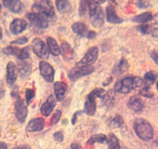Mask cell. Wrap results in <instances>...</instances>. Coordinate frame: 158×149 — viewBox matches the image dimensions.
<instances>
[{
    "label": "cell",
    "instance_id": "obj_26",
    "mask_svg": "<svg viewBox=\"0 0 158 149\" xmlns=\"http://www.w3.org/2000/svg\"><path fill=\"white\" fill-rule=\"evenodd\" d=\"M158 77V74L154 71H150L145 74L143 77V83L144 86H149L150 87L151 85L156 82V79Z\"/></svg>",
    "mask_w": 158,
    "mask_h": 149
},
{
    "label": "cell",
    "instance_id": "obj_2",
    "mask_svg": "<svg viewBox=\"0 0 158 149\" xmlns=\"http://www.w3.org/2000/svg\"><path fill=\"white\" fill-rule=\"evenodd\" d=\"M105 95H106V91L102 88H98V89H95L89 92V95L87 96L85 103L84 107V113L87 114L88 116H93L95 115L97 109V103L95 99L98 98L103 99Z\"/></svg>",
    "mask_w": 158,
    "mask_h": 149
},
{
    "label": "cell",
    "instance_id": "obj_45",
    "mask_svg": "<svg viewBox=\"0 0 158 149\" xmlns=\"http://www.w3.org/2000/svg\"><path fill=\"white\" fill-rule=\"evenodd\" d=\"M70 149H81V146L79 143L74 142L70 146Z\"/></svg>",
    "mask_w": 158,
    "mask_h": 149
},
{
    "label": "cell",
    "instance_id": "obj_18",
    "mask_svg": "<svg viewBox=\"0 0 158 149\" xmlns=\"http://www.w3.org/2000/svg\"><path fill=\"white\" fill-rule=\"evenodd\" d=\"M106 19L109 23L112 24H120L123 22V19H121L118 16L115 10V7L113 6H108L106 7Z\"/></svg>",
    "mask_w": 158,
    "mask_h": 149
},
{
    "label": "cell",
    "instance_id": "obj_3",
    "mask_svg": "<svg viewBox=\"0 0 158 149\" xmlns=\"http://www.w3.org/2000/svg\"><path fill=\"white\" fill-rule=\"evenodd\" d=\"M32 11L44 17L52 18L55 16L54 6L51 0H35L32 6Z\"/></svg>",
    "mask_w": 158,
    "mask_h": 149
},
{
    "label": "cell",
    "instance_id": "obj_52",
    "mask_svg": "<svg viewBox=\"0 0 158 149\" xmlns=\"http://www.w3.org/2000/svg\"><path fill=\"white\" fill-rule=\"evenodd\" d=\"M1 10H2V5L0 3V12H1Z\"/></svg>",
    "mask_w": 158,
    "mask_h": 149
},
{
    "label": "cell",
    "instance_id": "obj_47",
    "mask_svg": "<svg viewBox=\"0 0 158 149\" xmlns=\"http://www.w3.org/2000/svg\"><path fill=\"white\" fill-rule=\"evenodd\" d=\"M12 149H32L31 147L29 145H27V144H24V145L18 146V147H15Z\"/></svg>",
    "mask_w": 158,
    "mask_h": 149
},
{
    "label": "cell",
    "instance_id": "obj_19",
    "mask_svg": "<svg viewBox=\"0 0 158 149\" xmlns=\"http://www.w3.org/2000/svg\"><path fill=\"white\" fill-rule=\"evenodd\" d=\"M68 89V85L64 82H56L54 85V92L55 98L57 101H61L65 96Z\"/></svg>",
    "mask_w": 158,
    "mask_h": 149
},
{
    "label": "cell",
    "instance_id": "obj_6",
    "mask_svg": "<svg viewBox=\"0 0 158 149\" xmlns=\"http://www.w3.org/2000/svg\"><path fill=\"white\" fill-rule=\"evenodd\" d=\"M95 71V68L92 66L87 67H74L72 68L68 72V78L71 82L77 81L78 79L89 75Z\"/></svg>",
    "mask_w": 158,
    "mask_h": 149
},
{
    "label": "cell",
    "instance_id": "obj_40",
    "mask_svg": "<svg viewBox=\"0 0 158 149\" xmlns=\"http://www.w3.org/2000/svg\"><path fill=\"white\" fill-rule=\"evenodd\" d=\"M28 42V39H27V36H20L19 38H17L16 40H13L12 41L11 45H25Z\"/></svg>",
    "mask_w": 158,
    "mask_h": 149
},
{
    "label": "cell",
    "instance_id": "obj_38",
    "mask_svg": "<svg viewBox=\"0 0 158 149\" xmlns=\"http://www.w3.org/2000/svg\"><path fill=\"white\" fill-rule=\"evenodd\" d=\"M136 6L139 9H147L150 6V0H137Z\"/></svg>",
    "mask_w": 158,
    "mask_h": 149
},
{
    "label": "cell",
    "instance_id": "obj_11",
    "mask_svg": "<svg viewBox=\"0 0 158 149\" xmlns=\"http://www.w3.org/2000/svg\"><path fill=\"white\" fill-rule=\"evenodd\" d=\"M26 17L28 19L31 23L36 27H39L40 29H46L48 27V22L46 19V17L38 13H35L31 12V13H27L26 14Z\"/></svg>",
    "mask_w": 158,
    "mask_h": 149
},
{
    "label": "cell",
    "instance_id": "obj_46",
    "mask_svg": "<svg viewBox=\"0 0 158 149\" xmlns=\"http://www.w3.org/2000/svg\"><path fill=\"white\" fill-rule=\"evenodd\" d=\"M91 1L95 5H101V4L105 3L106 2V0H91Z\"/></svg>",
    "mask_w": 158,
    "mask_h": 149
},
{
    "label": "cell",
    "instance_id": "obj_34",
    "mask_svg": "<svg viewBox=\"0 0 158 149\" xmlns=\"http://www.w3.org/2000/svg\"><path fill=\"white\" fill-rule=\"evenodd\" d=\"M137 30L143 34H148L151 31V27L149 24H141V25L138 26Z\"/></svg>",
    "mask_w": 158,
    "mask_h": 149
},
{
    "label": "cell",
    "instance_id": "obj_9",
    "mask_svg": "<svg viewBox=\"0 0 158 149\" xmlns=\"http://www.w3.org/2000/svg\"><path fill=\"white\" fill-rule=\"evenodd\" d=\"M133 89V77H126L115 83L114 91L121 94H127Z\"/></svg>",
    "mask_w": 158,
    "mask_h": 149
},
{
    "label": "cell",
    "instance_id": "obj_5",
    "mask_svg": "<svg viewBox=\"0 0 158 149\" xmlns=\"http://www.w3.org/2000/svg\"><path fill=\"white\" fill-rule=\"evenodd\" d=\"M98 56V48L96 46H93L89 48L85 53L84 57L76 63L77 67L91 66L96 62Z\"/></svg>",
    "mask_w": 158,
    "mask_h": 149
},
{
    "label": "cell",
    "instance_id": "obj_35",
    "mask_svg": "<svg viewBox=\"0 0 158 149\" xmlns=\"http://www.w3.org/2000/svg\"><path fill=\"white\" fill-rule=\"evenodd\" d=\"M139 95L143 96L147 98H152L153 96V94L150 92V87L149 86H144L141 89V90L139 92Z\"/></svg>",
    "mask_w": 158,
    "mask_h": 149
},
{
    "label": "cell",
    "instance_id": "obj_39",
    "mask_svg": "<svg viewBox=\"0 0 158 149\" xmlns=\"http://www.w3.org/2000/svg\"><path fill=\"white\" fill-rule=\"evenodd\" d=\"M144 86L143 79L139 77H133V89L134 88H143Z\"/></svg>",
    "mask_w": 158,
    "mask_h": 149
},
{
    "label": "cell",
    "instance_id": "obj_41",
    "mask_svg": "<svg viewBox=\"0 0 158 149\" xmlns=\"http://www.w3.org/2000/svg\"><path fill=\"white\" fill-rule=\"evenodd\" d=\"M54 139L57 142L60 143L64 141V134L62 131H57L54 134Z\"/></svg>",
    "mask_w": 158,
    "mask_h": 149
},
{
    "label": "cell",
    "instance_id": "obj_48",
    "mask_svg": "<svg viewBox=\"0 0 158 149\" xmlns=\"http://www.w3.org/2000/svg\"><path fill=\"white\" fill-rule=\"evenodd\" d=\"M151 34L153 37H158V28H154L151 31Z\"/></svg>",
    "mask_w": 158,
    "mask_h": 149
},
{
    "label": "cell",
    "instance_id": "obj_25",
    "mask_svg": "<svg viewBox=\"0 0 158 149\" xmlns=\"http://www.w3.org/2000/svg\"><path fill=\"white\" fill-rule=\"evenodd\" d=\"M108 138L106 134H96L90 137L87 141V144H94L95 143H98V144H105L108 143Z\"/></svg>",
    "mask_w": 158,
    "mask_h": 149
},
{
    "label": "cell",
    "instance_id": "obj_49",
    "mask_svg": "<svg viewBox=\"0 0 158 149\" xmlns=\"http://www.w3.org/2000/svg\"><path fill=\"white\" fill-rule=\"evenodd\" d=\"M112 77H111V78H109L107 80H106V83H102V86H109V83H112Z\"/></svg>",
    "mask_w": 158,
    "mask_h": 149
},
{
    "label": "cell",
    "instance_id": "obj_32",
    "mask_svg": "<svg viewBox=\"0 0 158 149\" xmlns=\"http://www.w3.org/2000/svg\"><path fill=\"white\" fill-rule=\"evenodd\" d=\"M124 124V120L121 115H116L111 121V126L114 128H118L123 127Z\"/></svg>",
    "mask_w": 158,
    "mask_h": 149
},
{
    "label": "cell",
    "instance_id": "obj_37",
    "mask_svg": "<svg viewBox=\"0 0 158 149\" xmlns=\"http://www.w3.org/2000/svg\"><path fill=\"white\" fill-rule=\"evenodd\" d=\"M60 117H61V111L56 110L55 112H54V114H53L52 117H51V125H54V124H57V122L60 121Z\"/></svg>",
    "mask_w": 158,
    "mask_h": 149
},
{
    "label": "cell",
    "instance_id": "obj_10",
    "mask_svg": "<svg viewBox=\"0 0 158 149\" xmlns=\"http://www.w3.org/2000/svg\"><path fill=\"white\" fill-rule=\"evenodd\" d=\"M39 69L41 76L44 79L45 81L50 83L54 82L55 71L51 64L44 61H41L39 63Z\"/></svg>",
    "mask_w": 158,
    "mask_h": 149
},
{
    "label": "cell",
    "instance_id": "obj_13",
    "mask_svg": "<svg viewBox=\"0 0 158 149\" xmlns=\"http://www.w3.org/2000/svg\"><path fill=\"white\" fill-rule=\"evenodd\" d=\"M45 127V121L42 117L33 118L30 120V122L26 127L27 132H38L41 131Z\"/></svg>",
    "mask_w": 158,
    "mask_h": 149
},
{
    "label": "cell",
    "instance_id": "obj_14",
    "mask_svg": "<svg viewBox=\"0 0 158 149\" xmlns=\"http://www.w3.org/2000/svg\"><path fill=\"white\" fill-rule=\"evenodd\" d=\"M17 67L13 62H10L6 65V83L13 86L17 79Z\"/></svg>",
    "mask_w": 158,
    "mask_h": 149
},
{
    "label": "cell",
    "instance_id": "obj_53",
    "mask_svg": "<svg viewBox=\"0 0 158 149\" xmlns=\"http://www.w3.org/2000/svg\"><path fill=\"white\" fill-rule=\"evenodd\" d=\"M156 89H157V90H158V82L156 83Z\"/></svg>",
    "mask_w": 158,
    "mask_h": 149
},
{
    "label": "cell",
    "instance_id": "obj_42",
    "mask_svg": "<svg viewBox=\"0 0 158 149\" xmlns=\"http://www.w3.org/2000/svg\"><path fill=\"white\" fill-rule=\"evenodd\" d=\"M150 57L153 59V62L158 65V50H153V51H151L150 53Z\"/></svg>",
    "mask_w": 158,
    "mask_h": 149
},
{
    "label": "cell",
    "instance_id": "obj_27",
    "mask_svg": "<svg viewBox=\"0 0 158 149\" xmlns=\"http://www.w3.org/2000/svg\"><path fill=\"white\" fill-rule=\"evenodd\" d=\"M60 54L65 60H70L73 57V50L71 49L69 44L64 42L60 45Z\"/></svg>",
    "mask_w": 158,
    "mask_h": 149
},
{
    "label": "cell",
    "instance_id": "obj_16",
    "mask_svg": "<svg viewBox=\"0 0 158 149\" xmlns=\"http://www.w3.org/2000/svg\"><path fill=\"white\" fill-rule=\"evenodd\" d=\"M2 4L13 13H20L24 10V5L20 0H2Z\"/></svg>",
    "mask_w": 158,
    "mask_h": 149
},
{
    "label": "cell",
    "instance_id": "obj_29",
    "mask_svg": "<svg viewBox=\"0 0 158 149\" xmlns=\"http://www.w3.org/2000/svg\"><path fill=\"white\" fill-rule=\"evenodd\" d=\"M108 149H121L119 141L113 134H109V140H108Z\"/></svg>",
    "mask_w": 158,
    "mask_h": 149
},
{
    "label": "cell",
    "instance_id": "obj_1",
    "mask_svg": "<svg viewBox=\"0 0 158 149\" xmlns=\"http://www.w3.org/2000/svg\"><path fill=\"white\" fill-rule=\"evenodd\" d=\"M134 131L137 137L143 141H150L153 138L154 130L149 121L144 118H137L133 124Z\"/></svg>",
    "mask_w": 158,
    "mask_h": 149
},
{
    "label": "cell",
    "instance_id": "obj_31",
    "mask_svg": "<svg viewBox=\"0 0 158 149\" xmlns=\"http://www.w3.org/2000/svg\"><path fill=\"white\" fill-rule=\"evenodd\" d=\"M92 1L91 0H80V4H79V14L83 16L85 14L86 11L89 9Z\"/></svg>",
    "mask_w": 158,
    "mask_h": 149
},
{
    "label": "cell",
    "instance_id": "obj_36",
    "mask_svg": "<svg viewBox=\"0 0 158 149\" xmlns=\"http://www.w3.org/2000/svg\"><path fill=\"white\" fill-rule=\"evenodd\" d=\"M35 97V92L32 89H27L26 90V101H27V105L30 104L31 100Z\"/></svg>",
    "mask_w": 158,
    "mask_h": 149
},
{
    "label": "cell",
    "instance_id": "obj_51",
    "mask_svg": "<svg viewBox=\"0 0 158 149\" xmlns=\"http://www.w3.org/2000/svg\"><path fill=\"white\" fill-rule=\"evenodd\" d=\"M2 38V29L0 27V40Z\"/></svg>",
    "mask_w": 158,
    "mask_h": 149
},
{
    "label": "cell",
    "instance_id": "obj_12",
    "mask_svg": "<svg viewBox=\"0 0 158 149\" xmlns=\"http://www.w3.org/2000/svg\"><path fill=\"white\" fill-rule=\"evenodd\" d=\"M56 103H57V101H56V98L54 96L51 95L50 96H48L46 101L40 106V110L41 114L44 117H49L54 110Z\"/></svg>",
    "mask_w": 158,
    "mask_h": 149
},
{
    "label": "cell",
    "instance_id": "obj_7",
    "mask_svg": "<svg viewBox=\"0 0 158 149\" xmlns=\"http://www.w3.org/2000/svg\"><path fill=\"white\" fill-rule=\"evenodd\" d=\"M32 48L35 54L40 58L48 59L49 57V49L41 39L38 37L33 39L32 41Z\"/></svg>",
    "mask_w": 158,
    "mask_h": 149
},
{
    "label": "cell",
    "instance_id": "obj_4",
    "mask_svg": "<svg viewBox=\"0 0 158 149\" xmlns=\"http://www.w3.org/2000/svg\"><path fill=\"white\" fill-rule=\"evenodd\" d=\"M89 17L92 25L95 28H100L104 23L105 14L103 9L99 5H95L91 2L89 7Z\"/></svg>",
    "mask_w": 158,
    "mask_h": 149
},
{
    "label": "cell",
    "instance_id": "obj_15",
    "mask_svg": "<svg viewBox=\"0 0 158 149\" xmlns=\"http://www.w3.org/2000/svg\"><path fill=\"white\" fill-rule=\"evenodd\" d=\"M27 22L25 19L16 18V19H13L10 23V30L13 35H18L22 33L23 31H24L27 29Z\"/></svg>",
    "mask_w": 158,
    "mask_h": 149
},
{
    "label": "cell",
    "instance_id": "obj_30",
    "mask_svg": "<svg viewBox=\"0 0 158 149\" xmlns=\"http://www.w3.org/2000/svg\"><path fill=\"white\" fill-rule=\"evenodd\" d=\"M30 47H25V48H22V49H19V53H18V55L16 56L19 60H27V59L30 58Z\"/></svg>",
    "mask_w": 158,
    "mask_h": 149
},
{
    "label": "cell",
    "instance_id": "obj_23",
    "mask_svg": "<svg viewBox=\"0 0 158 149\" xmlns=\"http://www.w3.org/2000/svg\"><path fill=\"white\" fill-rule=\"evenodd\" d=\"M73 32L75 33L80 36H87L88 33V27L84 23L82 22H76L71 27Z\"/></svg>",
    "mask_w": 158,
    "mask_h": 149
},
{
    "label": "cell",
    "instance_id": "obj_20",
    "mask_svg": "<svg viewBox=\"0 0 158 149\" xmlns=\"http://www.w3.org/2000/svg\"><path fill=\"white\" fill-rule=\"evenodd\" d=\"M128 107L136 113H139L144 108V103L140 98L136 96H131L129 100Z\"/></svg>",
    "mask_w": 158,
    "mask_h": 149
},
{
    "label": "cell",
    "instance_id": "obj_8",
    "mask_svg": "<svg viewBox=\"0 0 158 149\" xmlns=\"http://www.w3.org/2000/svg\"><path fill=\"white\" fill-rule=\"evenodd\" d=\"M14 109L15 116L18 121L22 124L25 122L27 114H28V109H27V106H26L24 102L19 96H17L16 101H15Z\"/></svg>",
    "mask_w": 158,
    "mask_h": 149
},
{
    "label": "cell",
    "instance_id": "obj_21",
    "mask_svg": "<svg viewBox=\"0 0 158 149\" xmlns=\"http://www.w3.org/2000/svg\"><path fill=\"white\" fill-rule=\"evenodd\" d=\"M129 63L125 58H122L118 65L112 69V74L115 76H119L128 70Z\"/></svg>",
    "mask_w": 158,
    "mask_h": 149
},
{
    "label": "cell",
    "instance_id": "obj_54",
    "mask_svg": "<svg viewBox=\"0 0 158 149\" xmlns=\"http://www.w3.org/2000/svg\"><path fill=\"white\" fill-rule=\"evenodd\" d=\"M111 1H112V2H115V0H111Z\"/></svg>",
    "mask_w": 158,
    "mask_h": 149
},
{
    "label": "cell",
    "instance_id": "obj_50",
    "mask_svg": "<svg viewBox=\"0 0 158 149\" xmlns=\"http://www.w3.org/2000/svg\"><path fill=\"white\" fill-rule=\"evenodd\" d=\"M0 149H7V144L5 142H0Z\"/></svg>",
    "mask_w": 158,
    "mask_h": 149
},
{
    "label": "cell",
    "instance_id": "obj_24",
    "mask_svg": "<svg viewBox=\"0 0 158 149\" xmlns=\"http://www.w3.org/2000/svg\"><path fill=\"white\" fill-rule=\"evenodd\" d=\"M55 6L60 13H68L71 10V6L68 0H56Z\"/></svg>",
    "mask_w": 158,
    "mask_h": 149
},
{
    "label": "cell",
    "instance_id": "obj_43",
    "mask_svg": "<svg viewBox=\"0 0 158 149\" xmlns=\"http://www.w3.org/2000/svg\"><path fill=\"white\" fill-rule=\"evenodd\" d=\"M82 113V111H77V112H75V113L73 114L72 116V119H71V124H72V125H75V124L77 123V115H80Z\"/></svg>",
    "mask_w": 158,
    "mask_h": 149
},
{
    "label": "cell",
    "instance_id": "obj_33",
    "mask_svg": "<svg viewBox=\"0 0 158 149\" xmlns=\"http://www.w3.org/2000/svg\"><path fill=\"white\" fill-rule=\"evenodd\" d=\"M3 53L6 55L10 56V55H14V56H17L18 53L19 51V48H18L17 47H14V46H9L6 47V48H3Z\"/></svg>",
    "mask_w": 158,
    "mask_h": 149
},
{
    "label": "cell",
    "instance_id": "obj_44",
    "mask_svg": "<svg viewBox=\"0 0 158 149\" xmlns=\"http://www.w3.org/2000/svg\"><path fill=\"white\" fill-rule=\"evenodd\" d=\"M96 35H97L96 32L94 31V30H90V31L88 32L87 36H87L89 39H94L95 36H96Z\"/></svg>",
    "mask_w": 158,
    "mask_h": 149
},
{
    "label": "cell",
    "instance_id": "obj_22",
    "mask_svg": "<svg viewBox=\"0 0 158 149\" xmlns=\"http://www.w3.org/2000/svg\"><path fill=\"white\" fill-rule=\"evenodd\" d=\"M47 44H48V49L51 54L54 56H59L60 54V48L59 47L58 44L56 41L55 39H54L51 36L47 37Z\"/></svg>",
    "mask_w": 158,
    "mask_h": 149
},
{
    "label": "cell",
    "instance_id": "obj_17",
    "mask_svg": "<svg viewBox=\"0 0 158 149\" xmlns=\"http://www.w3.org/2000/svg\"><path fill=\"white\" fill-rule=\"evenodd\" d=\"M17 70L22 79H27L32 73V64L25 60H19L17 64Z\"/></svg>",
    "mask_w": 158,
    "mask_h": 149
},
{
    "label": "cell",
    "instance_id": "obj_28",
    "mask_svg": "<svg viewBox=\"0 0 158 149\" xmlns=\"http://www.w3.org/2000/svg\"><path fill=\"white\" fill-rule=\"evenodd\" d=\"M153 19V15L150 12H145V13L136 16L132 19V20L138 23H146Z\"/></svg>",
    "mask_w": 158,
    "mask_h": 149
}]
</instances>
